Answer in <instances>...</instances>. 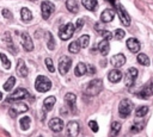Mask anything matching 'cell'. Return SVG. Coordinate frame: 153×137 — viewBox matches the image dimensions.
<instances>
[{"label": "cell", "mask_w": 153, "mask_h": 137, "mask_svg": "<svg viewBox=\"0 0 153 137\" xmlns=\"http://www.w3.org/2000/svg\"><path fill=\"white\" fill-rule=\"evenodd\" d=\"M79 44H80V48H87L88 44H90V36L88 35H82L80 38H79Z\"/></svg>", "instance_id": "32"}, {"label": "cell", "mask_w": 153, "mask_h": 137, "mask_svg": "<svg viewBox=\"0 0 153 137\" xmlns=\"http://www.w3.org/2000/svg\"><path fill=\"white\" fill-rule=\"evenodd\" d=\"M39 137H42V136H39Z\"/></svg>", "instance_id": "47"}, {"label": "cell", "mask_w": 153, "mask_h": 137, "mask_svg": "<svg viewBox=\"0 0 153 137\" xmlns=\"http://www.w3.org/2000/svg\"><path fill=\"white\" fill-rule=\"evenodd\" d=\"M137 74H139V70L136 68H134V67H130L126 71V74H124V85H126V87L129 88V87H131L134 85V82H135V80L137 77Z\"/></svg>", "instance_id": "5"}, {"label": "cell", "mask_w": 153, "mask_h": 137, "mask_svg": "<svg viewBox=\"0 0 153 137\" xmlns=\"http://www.w3.org/2000/svg\"><path fill=\"white\" fill-rule=\"evenodd\" d=\"M140 98H148V96H151V95H153V89L151 88V86H149V83L147 85V86H145L141 91H140V93L137 94Z\"/></svg>", "instance_id": "25"}, {"label": "cell", "mask_w": 153, "mask_h": 137, "mask_svg": "<svg viewBox=\"0 0 153 137\" xmlns=\"http://www.w3.org/2000/svg\"><path fill=\"white\" fill-rule=\"evenodd\" d=\"M80 132V125L76 120H71L67 124V136L68 137H76Z\"/></svg>", "instance_id": "10"}, {"label": "cell", "mask_w": 153, "mask_h": 137, "mask_svg": "<svg viewBox=\"0 0 153 137\" xmlns=\"http://www.w3.org/2000/svg\"><path fill=\"white\" fill-rule=\"evenodd\" d=\"M98 50L99 52L103 55V56H106L110 51V44H109V41L106 39H103L99 44H98Z\"/></svg>", "instance_id": "20"}, {"label": "cell", "mask_w": 153, "mask_h": 137, "mask_svg": "<svg viewBox=\"0 0 153 137\" xmlns=\"http://www.w3.org/2000/svg\"><path fill=\"white\" fill-rule=\"evenodd\" d=\"M86 66H87V73H88V74L92 75V74L96 73V68H94L92 64H86Z\"/></svg>", "instance_id": "44"}, {"label": "cell", "mask_w": 153, "mask_h": 137, "mask_svg": "<svg viewBox=\"0 0 153 137\" xmlns=\"http://www.w3.org/2000/svg\"><path fill=\"white\" fill-rule=\"evenodd\" d=\"M140 42L136 39V38H134V37H130V38H128L127 39V48L129 49V51H131V52H137L139 50H140Z\"/></svg>", "instance_id": "14"}, {"label": "cell", "mask_w": 153, "mask_h": 137, "mask_svg": "<svg viewBox=\"0 0 153 137\" xmlns=\"http://www.w3.org/2000/svg\"><path fill=\"white\" fill-rule=\"evenodd\" d=\"M55 101H56V99H55V96H53V95L45 98L44 101H43V108H44L45 111H50V110L54 107Z\"/></svg>", "instance_id": "22"}, {"label": "cell", "mask_w": 153, "mask_h": 137, "mask_svg": "<svg viewBox=\"0 0 153 137\" xmlns=\"http://www.w3.org/2000/svg\"><path fill=\"white\" fill-rule=\"evenodd\" d=\"M35 88L37 92H41V93L48 92L51 88V81L47 76L38 75L36 79V82H35Z\"/></svg>", "instance_id": "2"}, {"label": "cell", "mask_w": 153, "mask_h": 137, "mask_svg": "<svg viewBox=\"0 0 153 137\" xmlns=\"http://www.w3.org/2000/svg\"><path fill=\"white\" fill-rule=\"evenodd\" d=\"M88 127H90L93 132H97V131L99 130V126H98V124H97L96 120H90V122H88Z\"/></svg>", "instance_id": "40"}, {"label": "cell", "mask_w": 153, "mask_h": 137, "mask_svg": "<svg viewBox=\"0 0 153 137\" xmlns=\"http://www.w3.org/2000/svg\"><path fill=\"white\" fill-rule=\"evenodd\" d=\"M2 15L6 18V19H12V13L8 11V10H2Z\"/></svg>", "instance_id": "43"}, {"label": "cell", "mask_w": 153, "mask_h": 137, "mask_svg": "<svg viewBox=\"0 0 153 137\" xmlns=\"http://www.w3.org/2000/svg\"><path fill=\"white\" fill-rule=\"evenodd\" d=\"M19 124H20V129L26 131L29 127H30V124H31V119L29 117H23L19 119Z\"/></svg>", "instance_id": "28"}, {"label": "cell", "mask_w": 153, "mask_h": 137, "mask_svg": "<svg viewBox=\"0 0 153 137\" xmlns=\"http://www.w3.org/2000/svg\"><path fill=\"white\" fill-rule=\"evenodd\" d=\"M66 7L69 12L72 13H76L79 11V7H78V2L75 0H67L66 1Z\"/></svg>", "instance_id": "26"}, {"label": "cell", "mask_w": 153, "mask_h": 137, "mask_svg": "<svg viewBox=\"0 0 153 137\" xmlns=\"http://www.w3.org/2000/svg\"><path fill=\"white\" fill-rule=\"evenodd\" d=\"M1 99H2V93L0 92V100H1Z\"/></svg>", "instance_id": "46"}, {"label": "cell", "mask_w": 153, "mask_h": 137, "mask_svg": "<svg viewBox=\"0 0 153 137\" xmlns=\"http://www.w3.org/2000/svg\"><path fill=\"white\" fill-rule=\"evenodd\" d=\"M22 41H23V46L26 51H31L33 49V43H32V39L29 36V33L23 32L22 33Z\"/></svg>", "instance_id": "16"}, {"label": "cell", "mask_w": 153, "mask_h": 137, "mask_svg": "<svg viewBox=\"0 0 153 137\" xmlns=\"http://www.w3.org/2000/svg\"><path fill=\"white\" fill-rule=\"evenodd\" d=\"M147 112H148V107L147 106H140V107L136 108L135 116L136 117H143L145 114H147Z\"/></svg>", "instance_id": "36"}, {"label": "cell", "mask_w": 153, "mask_h": 137, "mask_svg": "<svg viewBox=\"0 0 153 137\" xmlns=\"http://www.w3.org/2000/svg\"><path fill=\"white\" fill-rule=\"evenodd\" d=\"M102 89H103V81L100 79H94V80H91L87 83V86L85 87L84 93L86 95L93 96V95H97Z\"/></svg>", "instance_id": "1"}, {"label": "cell", "mask_w": 153, "mask_h": 137, "mask_svg": "<svg viewBox=\"0 0 153 137\" xmlns=\"http://www.w3.org/2000/svg\"><path fill=\"white\" fill-rule=\"evenodd\" d=\"M114 18H115V12L112 10H109V8L104 10L100 14V20L103 23H110L114 20Z\"/></svg>", "instance_id": "17"}, {"label": "cell", "mask_w": 153, "mask_h": 137, "mask_svg": "<svg viewBox=\"0 0 153 137\" xmlns=\"http://www.w3.org/2000/svg\"><path fill=\"white\" fill-rule=\"evenodd\" d=\"M20 15H22V20L25 21V23H27V21H30V20L32 19V13H31V11H30L29 8H26V7H23V8L20 10Z\"/></svg>", "instance_id": "24"}, {"label": "cell", "mask_w": 153, "mask_h": 137, "mask_svg": "<svg viewBox=\"0 0 153 137\" xmlns=\"http://www.w3.org/2000/svg\"><path fill=\"white\" fill-rule=\"evenodd\" d=\"M82 25H84V19H78L76 23H75V25H74V29L75 30H80L82 27Z\"/></svg>", "instance_id": "42"}, {"label": "cell", "mask_w": 153, "mask_h": 137, "mask_svg": "<svg viewBox=\"0 0 153 137\" xmlns=\"http://www.w3.org/2000/svg\"><path fill=\"white\" fill-rule=\"evenodd\" d=\"M108 79H109V81H110V82L116 83V82H118V81L122 79V71H121V70H118V69H112V70H110V71H109Z\"/></svg>", "instance_id": "18"}, {"label": "cell", "mask_w": 153, "mask_h": 137, "mask_svg": "<svg viewBox=\"0 0 153 137\" xmlns=\"http://www.w3.org/2000/svg\"><path fill=\"white\" fill-rule=\"evenodd\" d=\"M116 10H117V14H118L122 24L124 26H129L130 25V17L128 15V12L124 10V7L122 5H117L116 6Z\"/></svg>", "instance_id": "11"}, {"label": "cell", "mask_w": 153, "mask_h": 137, "mask_svg": "<svg viewBox=\"0 0 153 137\" xmlns=\"http://www.w3.org/2000/svg\"><path fill=\"white\" fill-rule=\"evenodd\" d=\"M137 62L140 63V64H142V66H149V58H148V56L146 55V54H139L137 55Z\"/></svg>", "instance_id": "33"}, {"label": "cell", "mask_w": 153, "mask_h": 137, "mask_svg": "<svg viewBox=\"0 0 153 137\" xmlns=\"http://www.w3.org/2000/svg\"><path fill=\"white\" fill-rule=\"evenodd\" d=\"M27 111V105H25L24 102H17V104H14L10 110H8V113H10V116L11 117H17L18 114H20V113H25Z\"/></svg>", "instance_id": "9"}, {"label": "cell", "mask_w": 153, "mask_h": 137, "mask_svg": "<svg viewBox=\"0 0 153 137\" xmlns=\"http://www.w3.org/2000/svg\"><path fill=\"white\" fill-rule=\"evenodd\" d=\"M124 36H126V32H124L122 29H117V30L115 31V33L112 35V37H115V39H117V41L123 39V38H124Z\"/></svg>", "instance_id": "38"}, {"label": "cell", "mask_w": 153, "mask_h": 137, "mask_svg": "<svg viewBox=\"0 0 153 137\" xmlns=\"http://www.w3.org/2000/svg\"><path fill=\"white\" fill-rule=\"evenodd\" d=\"M16 71H17L18 76H20V77H26L27 76V68H26V64L23 60H18Z\"/></svg>", "instance_id": "15"}, {"label": "cell", "mask_w": 153, "mask_h": 137, "mask_svg": "<svg viewBox=\"0 0 153 137\" xmlns=\"http://www.w3.org/2000/svg\"><path fill=\"white\" fill-rule=\"evenodd\" d=\"M81 4L88 11H94V10H97V6H98L97 0H81Z\"/></svg>", "instance_id": "23"}, {"label": "cell", "mask_w": 153, "mask_h": 137, "mask_svg": "<svg viewBox=\"0 0 153 137\" xmlns=\"http://www.w3.org/2000/svg\"><path fill=\"white\" fill-rule=\"evenodd\" d=\"M29 95L27 91L24 88H17L10 96L6 98V102H12V101H17V100H23Z\"/></svg>", "instance_id": "7"}, {"label": "cell", "mask_w": 153, "mask_h": 137, "mask_svg": "<svg viewBox=\"0 0 153 137\" xmlns=\"http://www.w3.org/2000/svg\"><path fill=\"white\" fill-rule=\"evenodd\" d=\"M44 62H45V66H47L48 70H49L50 73H54V71H55V68H54V64H53V60L49 58V57H47Z\"/></svg>", "instance_id": "39"}, {"label": "cell", "mask_w": 153, "mask_h": 137, "mask_svg": "<svg viewBox=\"0 0 153 137\" xmlns=\"http://www.w3.org/2000/svg\"><path fill=\"white\" fill-rule=\"evenodd\" d=\"M110 63L115 67V68H121L122 66H124L126 63V56L123 54H116L110 58Z\"/></svg>", "instance_id": "13"}, {"label": "cell", "mask_w": 153, "mask_h": 137, "mask_svg": "<svg viewBox=\"0 0 153 137\" xmlns=\"http://www.w3.org/2000/svg\"><path fill=\"white\" fill-rule=\"evenodd\" d=\"M14 83H16V79H14L13 76L8 77V80H7V81L5 82V85H4V89H5L6 92H10V91L13 88Z\"/></svg>", "instance_id": "34"}, {"label": "cell", "mask_w": 153, "mask_h": 137, "mask_svg": "<svg viewBox=\"0 0 153 137\" xmlns=\"http://www.w3.org/2000/svg\"><path fill=\"white\" fill-rule=\"evenodd\" d=\"M54 10H55V6H54V4L50 2V1H43V2L41 4L42 17H43V19H45V20L51 15V13L54 12Z\"/></svg>", "instance_id": "8"}, {"label": "cell", "mask_w": 153, "mask_h": 137, "mask_svg": "<svg viewBox=\"0 0 153 137\" xmlns=\"http://www.w3.org/2000/svg\"><path fill=\"white\" fill-rule=\"evenodd\" d=\"M134 108V104L129 99H122L118 105V114L122 118H127Z\"/></svg>", "instance_id": "3"}, {"label": "cell", "mask_w": 153, "mask_h": 137, "mask_svg": "<svg viewBox=\"0 0 153 137\" xmlns=\"http://www.w3.org/2000/svg\"><path fill=\"white\" fill-rule=\"evenodd\" d=\"M0 60H1V62H2V64H4V67H5V69H10V68H11V62H10V60L7 58V56H6L5 54L0 52Z\"/></svg>", "instance_id": "37"}, {"label": "cell", "mask_w": 153, "mask_h": 137, "mask_svg": "<svg viewBox=\"0 0 153 137\" xmlns=\"http://www.w3.org/2000/svg\"><path fill=\"white\" fill-rule=\"evenodd\" d=\"M4 39H5V42L7 43V48H8V49H10V50H11V51L14 54V52L17 51V49L13 46V43H12V38H11V35H10L8 32H6V33H5V37H4Z\"/></svg>", "instance_id": "29"}, {"label": "cell", "mask_w": 153, "mask_h": 137, "mask_svg": "<svg viewBox=\"0 0 153 137\" xmlns=\"http://www.w3.org/2000/svg\"><path fill=\"white\" fill-rule=\"evenodd\" d=\"M149 86H151V88L153 89V77L151 79V81H149Z\"/></svg>", "instance_id": "45"}, {"label": "cell", "mask_w": 153, "mask_h": 137, "mask_svg": "<svg viewBox=\"0 0 153 137\" xmlns=\"http://www.w3.org/2000/svg\"><path fill=\"white\" fill-rule=\"evenodd\" d=\"M86 73H87V66L85 63H82V62L78 63L76 67H75V69H74V75L75 76H82Z\"/></svg>", "instance_id": "21"}, {"label": "cell", "mask_w": 153, "mask_h": 137, "mask_svg": "<svg viewBox=\"0 0 153 137\" xmlns=\"http://www.w3.org/2000/svg\"><path fill=\"white\" fill-rule=\"evenodd\" d=\"M143 126H145V122H136V123H134V124L131 125L130 131H131L133 133H137V132H140V131L143 129Z\"/></svg>", "instance_id": "31"}, {"label": "cell", "mask_w": 153, "mask_h": 137, "mask_svg": "<svg viewBox=\"0 0 153 137\" xmlns=\"http://www.w3.org/2000/svg\"><path fill=\"white\" fill-rule=\"evenodd\" d=\"M65 102H66L73 111H75V104H76V96H75V94H73V93H67V94L65 95Z\"/></svg>", "instance_id": "19"}, {"label": "cell", "mask_w": 153, "mask_h": 137, "mask_svg": "<svg viewBox=\"0 0 153 137\" xmlns=\"http://www.w3.org/2000/svg\"><path fill=\"white\" fill-rule=\"evenodd\" d=\"M74 31H75L74 25L72 23H67V24H65L63 26L60 27V30H59V37L62 41H67V39H69L73 36Z\"/></svg>", "instance_id": "4"}, {"label": "cell", "mask_w": 153, "mask_h": 137, "mask_svg": "<svg viewBox=\"0 0 153 137\" xmlns=\"http://www.w3.org/2000/svg\"><path fill=\"white\" fill-rule=\"evenodd\" d=\"M120 130H121V124H120L118 122H114V123H111V127H110V136H111V137L117 136V135H118V132H120Z\"/></svg>", "instance_id": "27"}, {"label": "cell", "mask_w": 153, "mask_h": 137, "mask_svg": "<svg viewBox=\"0 0 153 137\" xmlns=\"http://www.w3.org/2000/svg\"><path fill=\"white\" fill-rule=\"evenodd\" d=\"M80 44H79V42L78 41H73L71 44H69V46H68V50H69V52H72V54H78L79 51H80Z\"/></svg>", "instance_id": "30"}, {"label": "cell", "mask_w": 153, "mask_h": 137, "mask_svg": "<svg viewBox=\"0 0 153 137\" xmlns=\"http://www.w3.org/2000/svg\"><path fill=\"white\" fill-rule=\"evenodd\" d=\"M100 33H102V36L104 37V39H106V41H109V39H111L112 38V33L111 32H109V31H99Z\"/></svg>", "instance_id": "41"}, {"label": "cell", "mask_w": 153, "mask_h": 137, "mask_svg": "<svg viewBox=\"0 0 153 137\" xmlns=\"http://www.w3.org/2000/svg\"><path fill=\"white\" fill-rule=\"evenodd\" d=\"M49 127L54 132H61L63 129V122L60 118H51L49 120Z\"/></svg>", "instance_id": "12"}, {"label": "cell", "mask_w": 153, "mask_h": 137, "mask_svg": "<svg viewBox=\"0 0 153 137\" xmlns=\"http://www.w3.org/2000/svg\"><path fill=\"white\" fill-rule=\"evenodd\" d=\"M47 37H48V41H47V46L49 50H54L55 49V41L53 38V35L50 32L47 33Z\"/></svg>", "instance_id": "35"}, {"label": "cell", "mask_w": 153, "mask_h": 137, "mask_svg": "<svg viewBox=\"0 0 153 137\" xmlns=\"http://www.w3.org/2000/svg\"><path fill=\"white\" fill-rule=\"evenodd\" d=\"M72 66V58L68 56H61L59 60V71L61 75H65L68 73L69 68Z\"/></svg>", "instance_id": "6"}]
</instances>
